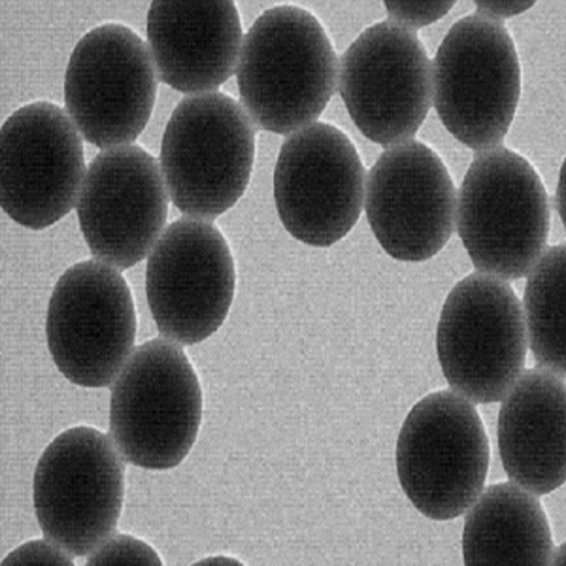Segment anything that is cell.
<instances>
[{
  "label": "cell",
  "mask_w": 566,
  "mask_h": 566,
  "mask_svg": "<svg viewBox=\"0 0 566 566\" xmlns=\"http://www.w3.org/2000/svg\"><path fill=\"white\" fill-rule=\"evenodd\" d=\"M202 387L180 344L154 338L135 348L109 397V438L127 463L170 470L193 450Z\"/></svg>",
  "instance_id": "3957f363"
},
{
  "label": "cell",
  "mask_w": 566,
  "mask_h": 566,
  "mask_svg": "<svg viewBox=\"0 0 566 566\" xmlns=\"http://www.w3.org/2000/svg\"><path fill=\"white\" fill-rule=\"evenodd\" d=\"M199 565H242L240 560L229 559V557H208V559L200 560Z\"/></svg>",
  "instance_id": "d4e9b609"
},
{
  "label": "cell",
  "mask_w": 566,
  "mask_h": 566,
  "mask_svg": "<svg viewBox=\"0 0 566 566\" xmlns=\"http://www.w3.org/2000/svg\"><path fill=\"white\" fill-rule=\"evenodd\" d=\"M255 125L226 93L191 95L176 106L163 135L161 165L170 202L186 218L213 221L250 186Z\"/></svg>",
  "instance_id": "277c9868"
},
{
  "label": "cell",
  "mask_w": 566,
  "mask_h": 566,
  "mask_svg": "<svg viewBox=\"0 0 566 566\" xmlns=\"http://www.w3.org/2000/svg\"><path fill=\"white\" fill-rule=\"evenodd\" d=\"M474 7L478 10L476 15H480L483 20L502 23V20H509V18L527 12L534 7V2H531V0L528 2H509V0L501 2V0H495V2H474Z\"/></svg>",
  "instance_id": "cb8c5ba5"
},
{
  "label": "cell",
  "mask_w": 566,
  "mask_h": 566,
  "mask_svg": "<svg viewBox=\"0 0 566 566\" xmlns=\"http://www.w3.org/2000/svg\"><path fill=\"white\" fill-rule=\"evenodd\" d=\"M453 4L455 2L450 0V2H386L384 7L389 13V21L416 31L444 18Z\"/></svg>",
  "instance_id": "7402d4cb"
},
{
  "label": "cell",
  "mask_w": 566,
  "mask_h": 566,
  "mask_svg": "<svg viewBox=\"0 0 566 566\" xmlns=\"http://www.w3.org/2000/svg\"><path fill=\"white\" fill-rule=\"evenodd\" d=\"M85 175L82 135L57 104H27L2 125L0 202L18 226L42 231L66 218Z\"/></svg>",
  "instance_id": "5bb4252c"
},
{
  "label": "cell",
  "mask_w": 566,
  "mask_h": 566,
  "mask_svg": "<svg viewBox=\"0 0 566 566\" xmlns=\"http://www.w3.org/2000/svg\"><path fill=\"white\" fill-rule=\"evenodd\" d=\"M340 97L355 127L386 148L412 140L432 108V63L416 31L386 20L344 53Z\"/></svg>",
  "instance_id": "7c38bea8"
},
{
  "label": "cell",
  "mask_w": 566,
  "mask_h": 566,
  "mask_svg": "<svg viewBox=\"0 0 566 566\" xmlns=\"http://www.w3.org/2000/svg\"><path fill=\"white\" fill-rule=\"evenodd\" d=\"M338 55L322 23L282 4L259 15L244 36L237 80L255 129L293 135L317 122L338 90Z\"/></svg>",
  "instance_id": "6da1fadb"
},
{
  "label": "cell",
  "mask_w": 566,
  "mask_h": 566,
  "mask_svg": "<svg viewBox=\"0 0 566 566\" xmlns=\"http://www.w3.org/2000/svg\"><path fill=\"white\" fill-rule=\"evenodd\" d=\"M157 69L129 27L104 23L77 42L65 74V109L97 148L133 146L154 114Z\"/></svg>",
  "instance_id": "30bf717a"
},
{
  "label": "cell",
  "mask_w": 566,
  "mask_h": 566,
  "mask_svg": "<svg viewBox=\"0 0 566 566\" xmlns=\"http://www.w3.org/2000/svg\"><path fill=\"white\" fill-rule=\"evenodd\" d=\"M367 175L354 142L316 122L283 142L274 168V200L283 229L314 248L348 237L365 208Z\"/></svg>",
  "instance_id": "4fadbf2b"
},
{
  "label": "cell",
  "mask_w": 566,
  "mask_h": 566,
  "mask_svg": "<svg viewBox=\"0 0 566 566\" xmlns=\"http://www.w3.org/2000/svg\"><path fill=\"white\" fill-rule=\"evenodd\" d=\"M365 212L387 255L421 263L444 250L455 232L458 191L442 159L427 144L402 142L374 163Z\"/></svg>",
  "instance_id": "2e32d148"
},
{
  "label": "cell",
  "mask_w": 566,
  "mask_h": 566,
  "mask_svg": "<svg viewBox=\"0 0 566 566\" xmlns=\"http://www.w3.org/2000/svg\"><path fill=\"white\" fill-rule=\"evenodd\" d=\"M90 566H109V565H148L159 566L163 560L155 552L154 547L148 546L130 534L117 533L109 536L103 546L97 547L93 554L87 557Z\"/></svg>",
  "instance_id": "44dd1931"
},
{
  "label": "cell",
  "mask_w": 566,
  "mask_h": 566,
  "mask_svg": "<svg viewBox=\"0 0 566 566\" xmlns=\"http://www.w3.org/2000/svg\"><path fill=\"white\" fill-rule=\"evenodd\" d=\"M45 338L66 380L87 389L112 386L136 340L135 301L122 271L91 259L63 272L48 304Z\"/></svg>",
  "instance_id": "9c48e42d"
},
{
  "label": "cell",
  "mask_w": 566,
  "mask_h": 566,
  "mask_svg": "<svg viewBox=\"0 0 566 566\" xmlns=\"http://www.w3.org/2000/svg\"><path fill=\"white\" fill-rule=\"evenodd\" d=\"M549 221L546 187L525 157L501 146L474 157L455 229L478 272L504 282L527 276L547 250Z\"/></svg>",
  "instance_id": "7a4b0ae2"
},
{
  "label": "cell",
  "mask_w": 566,
  "mask_h": 566,
  "mask_svg": "<svg viewBox=\"0 0 566 566\" xmlns=\"http://www.w3.org/2000/svg\"><path fill=\"white\" fill-rule=\"evenodd\" d=\"M554 536L541 501L517 483H495L467 510L463 560L470 566H547Z\"/></svg>",
  "instance_id": "d6986e66"
},
{
  "label": "cell",
  "mask_w": 566,
  "mask_h": 566,
  "mask_svg": "<svg viewBox=\"0 0 566 566\" xmlns=\"http://www.w3.org/2000/svg\"><path fill=\"white\" fill-rule=\"evenodd\" d=\"M522 301L504 280L474 272L446 298L437 355L453 392L474 405L501 402L527 363Z\"/></svg>",
  "instance_id": "52a82bcc"
},
{
  "label": "cell",
  "mask_w": 566,
  "mask_h": 566,
  "mask_svg": "<svg viewBox=\"0 0 566 566\" xmlns=\"http://www.w3.org/2000/svg\"><path fill=\"white\" fill-rule=\"evenodd\" d=\"M565 546H559V549H557V559H552V565H565Z\"/></svg>",
  "instance_id": "4316f807"
},
{
  "label": "cell",
  "mask_w": 566,
  "mask_h": 566,
  "mask_svg": "<svg viewBox=\"0 0 566 566\" xmlns=\"http://www.w3.org/2000/svg\"><path fill=\"white\" fill-rule=\"evenodd\" d=\"M488 470L490 440L474 402L437 391L413 406L397 440V474L419 514L458 520L485 490Z\"/></svg>",
  "instance_id": "5b68a950"
},
{
  "label": "cell",
  "mask_w": 566,
  "mask_h": 566,
  "mask_svg": "<svg viewBox=\"0 0 566 566\" xmlns=\"http://www.w3.org/2000/svg\"><path fill=\"white\" fill-rule=\"evenodd\" d=\"M566 248L552 245L527 274L525 327L538 367L560 378L566 373Z\"/></svg>",
  "instance_id": "ffe728a7"
},
{
  "label": "cell",
  "mask_w": 566,
  "mask_h": 566,
  "mask_svg": "<svg viewBox=\"0 0 566 566\" xmlns=\"http://www.w3.org/2000/svg\"><path fill=\"white\" fill-rule=\"evenodd\" d=\"M237 269L212 221L176 219L149 253L146 295L163 338L195 346L216 335L231 312Z\"/></svg>",
  "instance_id": "8fae6325"
},
{
  "label": "cell",
  "mask_w": 566,
  "mask_h": 566,
  "mask_svg": "<svg viewBox=\"0 0 566 566\" xmlns=\"http://www.w3.org/2000/svg\"><path fill=\"white\" fill-rule=\"evenodd\" d=\"M244 44L231 0H155L148 45L157 76L186 95L216 93L237 72Z\"/></svg>",
  "instance_id": "e0dca14e"
},
{
  "label": "cell",
  "mask_w": 566,
  "mask_h": 566,
  "mask_svg": "<svg viewBox=\"0 0 566 566\" xmlns=\"http://www.w3.org/2000/svg\"><path fill=\"white\" fill-rule=\"evenodd\" d=\"M168 200L154 155L136 144L101 151L87 168L76 207L93 258L117 271L149 258L167 226Z\"/></svg>",
  "instance_id": "9a60e30c"
},
{
  "label": "cell",
  "mask_w": 566,
  "mask_h": 566,
  "mask_svg": "<svg viewBox=\"0 0 566 566\" xmlns=\"http://www.w3.org/2000/svg\"><path fill=\"white\" fill-rule=\"evenodd\" d=\"M36 520L48 541L87 557L116 531L125 502V459L112 438L72 427L45 448L34 470Z\"/></svg>",
  "instance_id": "ba28073f"
},
{
  "label": "cell",
  "mask_w": 566,
  "mask_h": 566,
  "mask_svg": "<svg viewBox=\"0 0 566 566\" xmlns=\"http://www.w3.org/2000/svg\"><path fill=\"white\" fill-rule=\"evenodd\" d=\"M522 97V65L504 23L467 15L451 27L432 65V104L453 138L499 148Z\"/></svg>",
  "instance_id": "8992f818"
},
{
  "label": "cell",
  "mask_w": 566,
  "mask_h": 566,
  "mask_svg": "<svg viewBox=\"0 0 566 566\" xmlns=\"http://www.w3.org/2000/svg\"><path fill=\"white\" fill-rule=\"evenodd\" d=\"M563 176H565V170H563V175H560L559 193H557V197L560 199L559 205H557L560 218H565V205H563V186H565V180H563Z\"/></svg>",
  "instance_id": "484cf974"
},
{
  "label": "cell",
  "mask_w": 566,
  "mask_h": 566,
  "mask_svg": "<svg viewBox=\"0 0 566 566\" xmlns=\"http://www.w3.org/2000/svg\"><path fill=\"white\" fill-rule=\"evenodd\" d=\"M2 565H74V559L63 547L53 544L52 541H34L13 549Z\"/></svg>",
  "instance_id": "603a6c76"
},
{
  "label": "cell",
  "mask_w": 566,
  "mask_h": 566,
  "mask_svg": "<svg viewBox=\"0 0 566 566\" xmlns=\"http://www.w3.org/2000/svg\"><path fill=\"white\" fill-rule=\"evenodd\" d=\"M499 453L512 482L533 495L566 480L565 378L546 368L523 370L499 412Z\"/></svg>",
  "instance_id": "ac0fdd59"
}]
</instances>
